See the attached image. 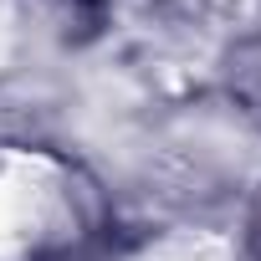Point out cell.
I'll use <instances>...</instances> for the list:
<instances>
[{
  "instance_id": "obj_1",
  "label": "cell",
  "mask_w": 261,
  "mask_h": 261,
  "mask_svg": "<svg viewBox=\"0 0 261 261\" xmlns=\"http://www.w3.org/2000/svg\"><path fill=\"white\" fill-rule=\"evenodd\" d=\"M108 225L92 169L51 144L0 139V261H72Z\"/></svg>"
},
{
  "instance_id": "obj_2",
  "label": "cell",
  "mask_w": 261,
  "mask_h": 261,
  "mask_svg": "<svg viewBox=\"0 0 261 261\" xmlns=\"http://www.w3.org/2000/svg\"><path fill=\"white\" fill-rule=\"evenodd\" d=\"M16 51H21V6L16 0H0V77L11 72Z\"/></svg>"
}]
</instances>
